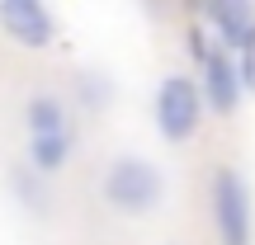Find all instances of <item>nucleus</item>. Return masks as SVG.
I'll return each mask as SVG.
<instances>
[{
	"label": "nucleus",
	"instance_id": "1",
	"mask_svg": "<svg viewBox=\"0 0 255 245\" xmlns=\"http://www.w3.org/2000/svg\"><path fill=\"white\" fill-rule=\"evenodd\" d=\"M161 193H165L161 170H156L151 161H142V156H119V161L104 170V203L128 212V217L151 212L156 203H161Z\"/></svg>",
	"mask_w": 255,
	"mask_h": 245
},
{
	"label": "nucleus",
	"instance_id": "2",
	"mask_svg": "<svg viewBox=\"0 0 255 245\" xmlns=\"http://www.w3.org/2000/svg\"><path fill=\"white\" fill-rule=\"evenodd\" d=\"M203 118V90L189 76H165L156 85V127L165 142H189Z\"/></svg>",
	"mask_w": 255,
	"mask_h": 245
},
{
	"label": "nucleus",
	"instance_id": "3",
	"mask_svg": "<svg viewBox=\"0 0 255 245\" xmlns=\"http://www.w3.org/2000/svg\"><path fill=\"white\" fill-rule=\"evenodd\" d=\"M213 222L222 245H251V193L237 170L213 174Z\"/></svg>",
	"mask_w": 255,
	"mask_h": 245
},
{
	"label": "nucleus",
	"instance_id": "4",
	"mask_svg": "<svg viewBox=\"0 0 255 245\" xmlns=\"http://www.w3.org/2000/svg\"><path fill=\"white\" fill-rule=\"evenodd\" d=\"M0 28H5L19 47H28V52H43L57 38L52 9L38 5V0H0Z\"/></svg>",
	"mask_w": 255,
	"mask_h": 245
},
{
	"label": "nucleus",
	"instance_id": "5",
	"mask_svg": "<svg viewBox=\"0 0 255 245\" xmlns=\"http://www.w3.org/2000/svg\"><path fill=\"white\" fill-rule=\"evenodd\" d=\"M203 99H208L213 113H232L237 99H241V71L232 66L227 52H218V47L203 57Z\"/></svg>",
	"mask_w": 255,
	"mask_h": 245
},
{
	"label": "nucleus",
	"instance_id": "6",
	"mask_svg": "<svg viewBox=\"0 0 255 245\" xmlns=\"http://www.w3.org/2000/svg\"><path fill=\"white\" fill-rule=\"evenodd\" d=\"M208 19L218 28L222 47H246L255 38V9L241 5V0H222V5H208Z\"/></svg>",
	"mask_w": 255,
	"mask_h": 245
},
{
	"label": "nucleus",
	"instance_id": "7",
	"mask_svg": "<svg viewBox=\"0 0 255 245\" xmlns=\"http://www.w3.org/2000/svg\"><path fill=\"white\" fill-rule=\"evenodd\" d=\"M66 161H71V132H57V137H28V165H33L38 174H57Z\"/></svg>",
	"mask_w": 255,
	"mask_h": 245
},
{
	"label": "nucleus",
	"instance_id": "8",
	"mask_svg": "<svg viewBox=\"0 0 255 245\" xmlns=\"http://www.w3.org/2000/svg\"><path fill=\"white\" fill-rule=\"evenodd\" d=\"M66 132V109L52 94H33L28 99V137H57Z\"/></svg>",
	"mask_w": 255,
	"mask_h": 245
},
{
	"label": "nucleus",
	"instance_id": "9",
	"mask_svg": "<svg viewBox=\"0 0 255 245\" xmlns=\"http://www.w3.org/2000/svg\"><path fill=\"white\" fill-rule=\"evenodd\" d=\"M81 99L90 104V109H100V104L109 99V85H104L100 76H90V71H85V76H81Z\"/></svg>",
	"mask_w": 255,
	"mask_h": 245
},
{
	"label": "nucleus",
	"instance_id": "10",
	"mask_svg": "<svg viewBox=\"0 0 255 245\" xmlns=\"http://www.w3.org/2000/svg\"><path fill=\"white\" fill-rule=\"evenodd\" d=\"M237 71H241V90H255V38L241 47V66Z\"/></svg>",
	"mask_w": 255,
	"mask_h": 245
}]
</instances>
